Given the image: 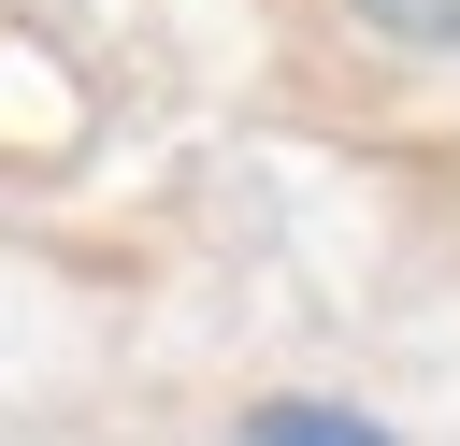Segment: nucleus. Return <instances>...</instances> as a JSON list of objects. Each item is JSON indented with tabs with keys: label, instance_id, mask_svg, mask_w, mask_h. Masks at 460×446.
Instances as JSON below:
<instances>
[{
	"label": "nucleus",
	"instance_id": "1",
	"mask_svg": "<svg viewBox=\"0 0 460 446\" xmlns=\"http://www.w3.org/2000/svg\"><path fill=\"white\" fill-rule=\"evenodd\" d=\"M244 446H388V432L345 403H244Z\"/></svg>",
	"mask_w": 460,
	"mask_h": 446
},
{
	"label": "nucleus",
	"instance_id": "2",
	"mask_svg": "<svg viewBox=\"0 0 460 446\" xmlns=\"http://www.w3.org/2000/svg\"><path fill=\"white\" fill-rule=\"evenodd\" d=\"M345 29H374L402 58H460V0H345Z\"/></svg>",
	"mask_w": 460,
	"mask_h": 446
}]
</instances>
